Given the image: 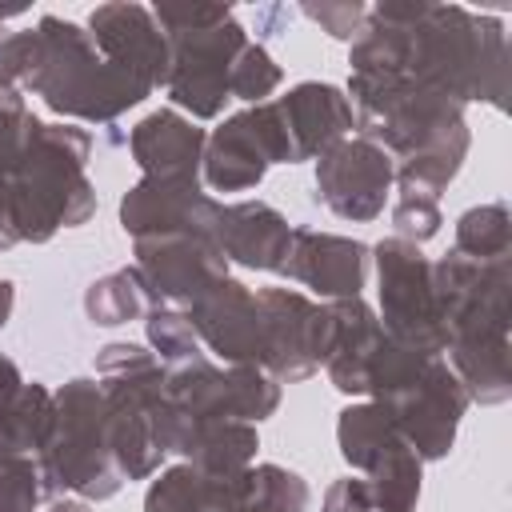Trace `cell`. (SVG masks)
<instances>
[{
	"label": "cell",
	"mask_w": 512,
	"mask_h": 512,
	"mask_svg": "<svg viewBox=\"0 0 512 512\" xmlns=\"http://www.w3.org/2000/svg\"><path fill=\"white\" fill-rule=\"evenodd\" d=\"M352 72L408 76L440 96L504 108L508 48L500 20L460 4H376L352 44Z\"/></svg>",
	"instance_id": "obj_1"
},
{
	"label": "cell",
	"mask_w": 512,
	"mask_h": 512,
	"mask_svg": "<svg viewBox=\"0 0 512 512\" xmlns=\"http://www.w3.org/2000/svg\"><path fill=\"white\" fill-rule=\"evenodd\" d=\"M352 104L364 140L396 152L392 180L400 196H440L468 156V124L456 100L408 76L352 72Z\"/></svg>",
	"instance_id": "obj_2"
},
{
	"label": "cell",
	"mask_w": 512,
	"mask_h": 512,
	"mask_svg": "<svg viewBox=\"0 0 512 512\" xmlns=\"http://www.w3.org/2000/svg\"><path fill=\"white\" fill-rule=\"evenodd\" d=\"M432 284L440 316L448 328L452 372L460 376L468 400L504 404L512 392L508 368V260H472L448 252L432 264Z\"/></svg>",
	"instance_id": "obj_3"
},
{
	"label": "cell",
	"mask_w": 512,
	"mask_h": 512,
	"mask_svg": "<svg viewBox=\"0 0 512 512\" xmlns=\"http://www.w3.org/2000/svg\"><path fill=\"white\" fill-rule=\"evenodd\" d=\"M88 132L72 124H36L20 164L8 176L16 240L44 244L60 228H76L96 212V192L84 176Z\"/></svg>",
	"instance_id": "obj_4"
},
{
	"label": "cell",
	"mask_w": 512,
	"mask_h": 512,
	"mask_svg": "<svg viewBox=\"0 0 512 512\" xmlns=\"http://www.w3.org/2000/svg\"><path fill=\"white\" fill-rule=\"evenodd\" d=\"M36 32H40V60L24 88L44 96L52 112L80 120H116L124 108L140 104L152 92L148 84L104 60L92 32H84L80 24L44 16Z\"/></svg>",
	"instance_id": "obj_5"
},
{
	"label": "cell",
	"mask_w": 512,
	"mask_h": 512,
	"mask_svg": "<svg viewBox=\"0 0 512 512\" xmlns=\"http://www.w3.org/2000/svg\"><path fill=\"white\" fill-rule=\"evenodd\" d=\"M96 372L104 376L100 392L108 404V448L112 464L124 480H144L160 468L168 396H164V364L140 344H108L96 356Z\"/></svg>",
	"instance_id": "obj_6"
},
{
	"label": "cell",
	"mask_w": 512,
	"mask_h": 512,
	"mask_svg": "<svg viewBox=\"0 0 512 512\" xmlns=\"http://www.w3.org/2000/svg\"><path fill=\"white\" fill-rule=\"evenodd\" d=\"M156 24L168 28V76L164 88L172 104L200 120H212L232 84V64L248 44V32L232 20L228 4L192 8H152Z\"/></svg>",
	"instance_id": "obj_7"
},
{
	"label": "cell",
	"mask_w": 512,
	"mask_h": 512,
	"mask_svg": "<svg viewBox=\"0 0 512 512\" xmlns=\"http://www.w3.org/2000/svg\"><path fill=\"white\" fill-rule=\"evenodd\" d=\"M36 464L48 492L68 488L88 500H108L120 492L124 476L112 464L108 404L96 380H68L52 396V424Z\"/></svg>",
	"instance_id": "obj_8"
},
{
	"label": "cell",
	"mask_w": 512,
	"mask_h": 512,
	"mask_svg": "<svg viewBox=\"0 0 512 512\" xmlns=\"http://www.w3.org/2000/svg\"><path fill=\"white\" fill-rule=\"evenodd\" d=\"M380 268V312H384V336H392L404 348H416L424 356H440L448 348V328L440 316L432 264L420 256L416 244L388 236L376 248Z\"/></svg>",
	"instance_id": "obj_9"
},
{
	"label": "cell",
	"mask_w": 512,
	"mask_h": 512,
	"mask_svg": "<svg viewBox=\"0 0 512 512\" xmlns=\"http://www.w3.org/2000/svg\"><path fill=\"white\" fill-rule=\"evenodd\" d=\"M164 396L180 420H264L280 404V384L252 364L216 368L200 352L164 368Z\"/></svg>",
	"instance_id": "obj_10"
},
{
	"label": "cell",
	"mask_w": 512,
	"mask_h": 512,
	"mask_svg": "<svg viewBox=\"0 0 512 512\" xmlns=\"http://www.w3.org/2000/svg\"><path fill=\"white\" fill-rule=\"evenodd\" d=\"M268 164H292L288 132L276 104H256L228 116L204 140V180L212 192H244L256 188Z\"/></svg>",
	"instance_id": "obj_11"
},
{
	"label": "cell",
	"mask_w": 512,
	"mask_h": 512,
	"mask_svg": "<svg viewBox=\"0 0 512 512\" xmlns=\"http://www.w3.org/2000/svg\"><path fill=\"white\" fill-rule=\"evenodd\" d=\"M260 316H264V356L260 372L280 380L312 376L328 356V304H312L304 292L292 288H260Z\"/></svg>",
	"instance_id": "obj_12"
},
{
	"label": "cell",
	"mask_w": 512,
	"mask_h": 512,
	"mask_svg": "<svg viewBox=\"0 0 512 512\" xmlns=\"http://www.w3.org/2000/svg\"><path fill=\"white\" fill-rule=\"evenodd\" d=\"M380 408L388 412V420L396 424V432L408 440V448L420 460H440L452 452L460 416L468 408V392L460 376L440 356H432L428 368L408 388L380 400Z\"/></svg>",
	"instance_id": "obj_13"
},
{
	"label": "cell",
	"mask_w": 512,
	"mask_h": 512,
	"mask_svg": "<svg viewBox=\"0 0 512 512\" xmlns=\"http://www.w3.org/2000/svg\"><path fill=\"white\" fill-rule=\"evenodd\" d=\"M136 272L156 304L160 300L192 304L228 276V256L220 252L216 236H200V232L148 236L136 240Z\"/></svg>",
	"instance_id": "obj_14"
},
{
	"label": "cell",
	"mask_w": 512,
	"mask_h": 512,
	"mask_svg": "<svg viewBox=\"0 0 512 512\" xmlns=\"http://www.w3.org/2000/svg\"><path fill=\"white\" fill-rule=\"evenodd\" d=\"M316 188L336 216L376 220L392 188V156L364 136H344L316 160Z\"/></svg>",
	"instance_id": "obj_15"
},
{
	"label": "cell",
	"mask_w": 512,
	"mask_h": 512,
	"mask_svg": "<svg viewBox=\"0 0 512 512\" xmlns=\"http://www.w3.org/2000/svg\"><path fill=\"white\" fill-rule=\"evenodd\" d=\"M188 324L196 340H204L224 364H252L260 368L264 356V316L256 292H248L240 280L224 276L216 288H208L200 300L188 304Z\"/></svg>",
	"instance_id": "obj_16"
},
{
	"label": "cell",
	"mask_w": 512,
	"mask_h": 512,
	"mask_svg": "<svg viewBox=\"0 0 512 512\" xmlns=\"http://www.w3.org/2000/svg\"><path fill=\"white\" fill-rule=\"evenodd\" d=\"M224 204L200 192V184L184 180H152L144 176L120 204V224L136 240L148 236H176V232H200L216 236Z\"/></svg>",
	"instance_id": "obj_17"
},
{
	"label": "cell",
	"mask_w": 512,
	"mask_h": 512,
	"mask_svg": "<svg viewBox=\"0 0 512 512\" xmlns=\"http://www.w3.org/2000/svg\"><path fill=\"white\" fill-rule=\"evenodd\" d=\"M276 272H284L288 280H296L328 300H352V296H360L364 276H368V248L348 236L292 228Z\"/></svg>",
	"instance_id": "obj_18"
},
{
	"label": "cell",
	"mask_w": 512,
	"mask_h": 512,
	"mask_svg": "<svg viewBox=\"0 0 512 512\" xmlns=\"http://www.w3.org/2000/svg\"><path fill=\"white\" fill-rule=\"evenodd\" d=\"M92 40L128 76L148 88H160L168 76V36L160 32L152 8L144 4H100L92 12Z\"/></svg>",
	"instance_id": "obj_19"
},
{
	"label": "cell",
	"mask_w": 512,
	"mask_h": 512,
	"mask_svg": "<svg viewBox=\"0 0 512 512\" xmlns=\"http://www.w3.org/2000/svg\"><path fill=\"white\" fill-rule=\"evenodd\" d=\"M276 112L284 120L288 132V148H292V164L296 160H312L324 156L332 144H340L348 136V128L356 124L352 104L340 88L320 84V80H304L296 84L288 96L276 100Z\"/></svg>",
	"instance_id": "obj_20"
},
{
	"label": "cell",
	"mask_w": 512,
	"mask_h": 512,
	"mask_svg": "<svg viewBox=\"0 0 512 512\" xmlns=\"http://www.w3.org/2000/svg\"><path fill=\"white\" fill-rule=\"evenodd\" d=\"M204 132L184 120L172 108H160L152 116H144L132 128V156L144 168V176L152 180H184L196 184L200 176V160H204Z\"/></svg>",
	"instance_id": "obj_21"
},
{
	"label": "cell",
	"mask_w": 512,
	"mask_h": 512,
	"mask_svg": "<svg viewBox=\"0 0 512 512\" xmlns=\"http://www.w3.org/2000/svg\"><path fill=\"white\" fill-rule=\"evenodd\" d=\"M164 448L188 456V464H196L200 472L220 476V472L248 468L260 440H256V428L248 420H180L168 408Z\"/></svg>",
	"instance_id": "obj_22"
},
{
	"label": "cell",
	"mask_w": 512,
	"mask_h": 512,
	"mask_svg": "<svg viewBox=\"0 0 512 512\" xmlns=\"http://www.w3.org/2000/svg\"><path fill=\"white\" fill-rule=\"evenodd\" d=\"M304 508H308V484L280 464H256L220 476L208 472L204 512H304Z\"/></svg>",
	"instance_id": "obj_23"
},
{
	"label": "cell",
	"mask_w": 512,
	"mask_h": 512,
	"mask_svg": "<svg viewBox=\"0 0 512 512\" xmlns=\"http://www.w3.org/2000/svg\"><path fill=\"white\" fill-rule=\"evenodd\" d=\"M288 220L264 204V200H244V204H228L220 212V224H216V244L228 260H240L244 268H264V272H276L280 260H284V248H288Z\"/></svg>",
	"instance_id": "obj_24"
},
{
	"label": "cell",
	"mask_w": 512,
	"mask_h": 512,
	"mask_svg": "<svg viewBox=\"0 0 512 512\" xmlns=\"http://www.w3.org/2000/svg\"><path fill=\"white\" fill-rule=\"evenodd\" d=\"M328 320H332V336H328V356L324 368L332 376V384L348 396L364 392V372H368V356L376 348V340L384 336L376 312L352 296V300H332L328 304Z\"/></svg>",
	"instance_id": "obj_25"
},
{
	"label": "cell",
	"mask_w": 512,
	"mask_h": 512,
	"mask_svg": "<svg viewBox=\"0 0 512 512\" xmlns=\"http://www.w3.org/2000/svg\"><path fill=\"white\" fill-rule=\"evenodd\" d=\"M52 424V392L44 384H20V392L0 404V464L40 456Z\"/></svg>",
	"instance_id": "obj_26"
},
{
	"label": "cell",
	"mask_w": 512,
	"mask_h": 512,
	"mask_svg": "<svg viewBox=\"0 0 512 512\" xmlns=\"http://www.w3.org/2000/svg\"><path fill=\"white\" fill-rule=\"evenodd\" d=\"M336 436H340L344 460L352 468H360V472H372L380 460H388L396 448L408 444L380 404H352V408H344Z\"/></svg>",
	"instance_id": "obj_27"
},
{
	"label": "cell",
	"mask_w": 512,
	"mask_h": 512,
	"mask_svg": "<svg viewBox=\"0 0 512 512\" xmlns=\"http://www.w3.org/2000/svg\"><path fill=\"white\" fill-rule=\"evenodd\" d=\"M152 304H156V300H152V292H148V284L140 280L136 268L108 272V276H100V280L84 292V312H88V320L100 324V328H112V324H128V320H136V316H148Z\"/></svg>",
	"instance_id": "obj_28"
},
{
	"label": "cell",
	"mask_w": 512,
	"mask_h": 512,
	"mask_svg": "<svg viewBox=\"0 0 512 512\" xmlns=\"http://www.w3.org/2000/svg\"><path fill=\"white\" fill-rule=\"evenodd\" d=\"M508 248H512V220L504 204H480L456 220L452 252L472 260H508Z\"/></svg>",
	"instance_id": "obj_29"
},
{
	"label": "cell",
	"mask_w": 512,
	"mask_h": 512,
	"mask_svg": "<svg viewBox=\"0 0 512 512\" xmlns=\"http://www.w3.org/2000/svg\"><path fill=\"white\" fill-rule=\"evenodd\" d=\"M208 504V472L196 464H176L152 480L144 496V512H204Z\"/></svg>",
	"instance_id": "obj_30"
},
{
	"label": "cell",
	"mask_w": 512,
	"mask_h": 512,
	"mask_svg": "<svg viewBox=\"0 0 512 512\" xmlns=\"http://www.w3.org/2000/svg\"><path fill=\"white\" fill-rule=\"evenodd\" d=\"M144 324H148V340H152V348L160 352L164 368L200 356V340H196V332H192V324H188L184 312L164 308V304H152Z\"/></svg>",
	"instance_id": "obj_31"
},
{
	"label": "cell",
	"mask_w": 512,
	"mask_h": 512,
	"mask_svg": "<svg viewBox=\"0 0 512 512\" xmlns=\"http://www.w3.org/2000/svg\"><path fill=\"white\" fill-rule=\"evenodd\" d=\"M280 84V68L276 60L260 48V44H244L236 64H232V84H228V96H240V100H252V104H264V96Z\"/></svg>",
	"instance_id": "obj_32"
},
{
	"label": "cell",
	"mask_w": 512,
	"mask_h": 512,
	"mask_svg": "<svg viewBox=\"0 0 512 512\" xmlns=\"http://www.w3.org/2000/svg\"><path fill=\"white\" fill-rule=\"evenodd\" d=\"M36 116L24 108V100L16 92L0 88V176H12V168L20 164L32 132H36Z\"/></svg>",
	"instance_id": "obj_33"
},
{
	"label": "cell",
	"mask_w": 512,
	"mask_h": 512,
	"mask_svg": "<svg viewBox=\"0 0 512 512\" xmlns=\"http://www.w3.org/2000/svg\"><path fill=\"white\" fill-rule=\"evenodd\" d=\"M44 476H40V464L28 456V460H12V464H0V512H32L44 496Z\"/></svg>",
	"instance_id": "obj_34"
},
{
	"label": "cell",
	"mask_w": 512,
	"mask_h": 512,
	"mask_svg": "<svg viewBox=\"0 0 512 512\" xmlns=\"http://www.w3.org/2000/svg\"><path fill=\"white\" fill-rule=\"evenodd\" d=\"M36 60H40V32L36 28L0 36V88L12 92V84H28Z\"/></svg>",
	"instance_id": "obj_35"
},
{
	"label": "cell",
	"mask_w": 512,
	"mask_h": 512,
	"mask_svg": "<svg viewBox=\"0 0 512 512\" xmlns=\"http://www.w3.org/2000/svg\"><path fill=\"white\" fill-rule=\"evenodd\" d=\"M392 224H396L400 240L420 244L440 232V204L432 196H400L392 208Z\"/></svg>",
	"instance_id": "obj_36"
},
{
	"label": "cell",
	"mask_w": 512,
	"mask_h": 512,
	"mask_svg": "<svg viewBox=\"0 0 512 512\" xmlns=\"http://www.w3.org/2000/svg\"><path fill=\"white\" fill-rule=\"evenodd\" d=\"M304 16H312L336 40H352L360 32V24L368 20V8L356 0L352 4H304Z\"/></svg>",
	"instance_id": "obj_37"
},
{
	"label": "cell",
	"mask_w": 512,
	"mask_h": 512,
	"mask_svg": "<svg viewBox=\"0 0 512 512\" xmlns=\"http://www.w3.org/2000/svg\"><path fill=\"white\" fill-rule=\"evenodd\" d=\"M320 512H376V508H372V492H368V484L348 476V480H336V484L328 488Z\"/></svg>",
	"instance_id": "obj_38"
},
{
	"label": "cell",
	"mask_w": 512,
	"mask_h": 512,
	"mask_svg": "<svg viewBox=\"0 0 512 512\" xmlns=\"http://www.w3.org/2000/svg\"><path fill=\"white\" fill-rule=\"evenodd\" d=\"M20 244L12 232V192H8V176H0V248Z\"/></svg>",
	"instance_id": "obj_39"
},
{
	"label": "cell",
	"mask_w": 512,
	"mask_h": 512,
	"mask_svg": "<svg viewBox=\"0 0 512 512\" xmlns=\"http://www.w3.org/2000/svg\"><path fill=\"white\" fill-rule=\"evenodd\" d=\"M20 384H24V380H20V368H16L8 356H0V404H8V400L20 392Z\"/></svg>",
	"instance_id": "obj_40"
},
{
	"label": "cell",
	"mask_w": 512,
	"mask_h": 512,
	"mask_svg": "<svg viewBox=\"0 0 512 512\" xmlns=\"http://www.w3.org/2000/svg\"><path fill=\"white\" fill-rule=\"evenodd\" d=\"M8 316H12V284L0 280V328L8 324Z\"/></svg>",
	"instance_id": "obj_41"
},
{
	"label": "cell",
	"mask_w": 512,
	"mask_h": 512,
	"mask_svg": "<svg viewBox=\"0 0 512 512\" xmlns=\"http://www.w3.org/2000/svg\"><path fill=\"white\" fill-rule=\"evenodd\" d=\"M48 512H92L88 504H80V500H56Z\"/></svg>",
	"instance_id": "obj_42"
},
{
	"label": "cell",
	"mask_w": 512,
	"mask_h": 512,
	"mask_svg": "<svg viewBox=\"0 0 512 512\" xmlns=\"http://www.w3.org/2000/svg\"><path fill=\"white\" fill-rule=\"evenodd\" d=\"M24 12V4H8V8H0V24L8 20V16H20Z\"/></svg>",
	"instance_id": "obj_43"
}]
</instances>
